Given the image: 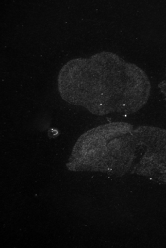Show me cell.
<instances>
[{"instance_id":"1","label":"cell","mask_w":166,"mask_h":248,"mask_svg":"<svg viewBox=\"0 0 166 248\" xmlns=\"http://www.w3.org/2000/svg\"><path fill=\"white\" fill-rule=\"evenodd\" d=\"M57 81L65 101L97 116L134 114L146 105L151 93L143 70L107 51L68 61Z\"/></svg>"},{"instance_id":"2","label":"cell","mask_w":166,"mask_h":248,"mask_svg":"<svg viewBox=\"0 0 166 248\" xmlns=\"http://www.w3.org/2000/svg\"><path fill=\"white\" fill-rule=\"evenodd\" d=\"M144 151L142 126L115 122L82 135L66 166L74 171L102 172L122 177L133 173Z\"/></svg>"},{"instance_id":"3","label":"cell","mask_w":166,"mask_h":248,"mask_svg":"<svg viewBox=\"0 0 166 248\" xmlns=\"http://www.w3.org/2000/svg\"><path fill=\"white\" fill-rule=\"evenodd\" d=\"M159 89H160V92H161L166 102V77L165 79L159 84Z\"/></svg>"}]
</instances>
